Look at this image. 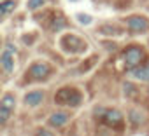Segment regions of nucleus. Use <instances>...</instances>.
Instances as JSON below:
<instances>
[{
	"instance_id": "nucleus-9",
	"label": "nucleus",
	"mask_w": 149,
	"mask_h": 136,
	"mask_svg": "<svg viewBox=\"0 0 149 136\" xmlns=\"http://www.w3.org/2000/svg\"><path fill=\"white\" fill-rule=\"evenodd\" d=\"M0 106L2 108H7V110H14V106H16V98H14V94H11V93H7V94H4V98H2V101H0Z\"/></svg>"
},
{
	"instance_id": "nucleus-3",
	"label": "nucleus",
	"mask_w": 149,
	"mask_h": 136,
	"mask_svg": "<svg viewBox=\"0 0 149 136\" xmlns=\"http://www.w3.org/2000/svg\"><path fill=\"white\" fill-rule=\"evenodd\" d=\"M126 25L133 33H144L149 28V23H147V19L144 16H132V18H128Z\"/></svg>"
},
{
	"instance_id": "nucleus-8",
	"label": "nucleus",
	"mask_w": 149,
	"mask_h": 136,
	"mask_svg": "<svg viewBox=\"0 0 149 136\" xmlns=\"http://www.w3.org/2000/svg\"><path fill=\"white\" fill-rule=\"evenodd\" d=\"M132 77L137 80H142V82H149V65L132 70Z\"/></svg>"
},
{
	"instance_id": "nucleus-6",
	"label": "nucleus",
	"mask_w": 149,
	"mask_h": 136,
	"mask_svg": "<svg viewBox=\"0 0 149 136\" xmlns=\"http://www.w3.org/2000/svg\"><path fill=\"white\" fill-rule=\"evenodd\" d=\"M67 122H68V113H65V112H54L47 119V124L51 127H63Z\"/></svg>"
},
{
	"instance_id": "nucleus-10",
	"label": "nucleus",
	"mask_w": 149,
	"mask_h": 136,
	"mask_svg": "<svg viewBox=\"0 0 149 136\" xmlns=\"http://www.w3.org/2000/svg\"><path fill=\"white\" fill-rule=\"evenodd\" d=\"M121 120H123L121 112H118V110H107V113H105V122L107 124H119Z\"/></svg>"
},
{
	"instance_id": "nucleus-11",
	"label": "nucleus",
	"mask_w": 149,
	"mask_h": 136,
	"mask_svg": "<svg viewBox=\"0 0 149 136\" xmlns=\"http://www.w3.org/2000/svg\"><path fill=\"white\" fill-rule=\"evenodd\" d=\"M14 7H16V2H14V0H4V2L0 4V12L6 16V14H9L11 11H14Z\"/></svg>"
},
{
	"instance_id": "nucleus-12",
	"label": "nucleus",
	"mask_w": 149,
	"mask_h": 136,
	"mask_svg": "<svg viewBox=\"0 0 149 136\" xmlns=\"http://www.w3.org/2000/svg\"><path fill=\"white\" fill-rule=\"evenodd\" d=\"M130 120H132V124L139 126V124L144 122V113H140L139 110H132V112H130Z\"/></svg>"
},
{
	"instance_id": "nucleus-1",
	"label": "nucleus",
	"mask_w": 149,
	"mask_h": 136,
	"mask_svg": "<svg viewBox=\"0 0 149 136\" xmlns=\"http://www.w3.org/2000/svg\"><path fill=\"white\" fill-rule=\"evenodd\" d=\"M123 58H125V65H126L128 68H133V70H135L137 65H140V61H142V58H144V52H142L140 47L132 45V47H128V49L125 51Z\"/></svg>"
},
{
	"instance_id": "nucleus-15",
	"label": "nucleus",
	"mask_w": 149,
	"mask_h": 136,
	"mask_svg": "<svg viewBox=\"0 0 149 136\" xmlns=\"http://www.w3.org/2000/svg\"><path fill=\"white\" fill-rule=\"evenodd\" d=\"M9 115H11V110H7V108H2V106H0V122L6 124V122H7V119H9Z\"/></svg>"
},
{
	"instance_id": "nucleus-13",
	"label": "nucleus",
	"mask_w": 149,
	"mask_h": 136,
	"mask_svg": "<svg viewBox=\"0 0 149 136\" xmlns=\"http://www.w3.org/2000/svg\"><path fill=\"white\" fill-rule=\"evenodd\" d=\"M44 4H46V0H28V9L35 11V9H40Z\"/></svg>"
},
{
	"instance_id": "nucleus-2",
	"label": "nucleus",
	"mask_w": 149,
	"mask_h": 136,
	"mask_svg": "<svg viewBox=\"0 0 149 136\" xmlns=\"http://www.w3.org/2000/svg\"><path fill=\"white\" fill-rule=\"evenodd\" d=\"M58 103H65V105H77L79 101H81V94L76 91V89H70V87H65V89H61L58 94H56V98H54Z\"/></svg>"
},
{
	"instance_id": "nucleus-5",
	"label": "nucleus",
	"mask_w": 149,
	"mask_h": 136,
	"mask_svg": "<svg viewBox=\"0 0 149 136\" xmlns=\"http://www.w3.org/2000/svg\"><path fill=\"white\" fill-rule=\"evenodd\" d=\"M49 72H51V68H49L47 63H35V65L30 66V75H32L33 79H37V80L46 79V77L49 75Z\"/></svg>"
},
{
	"instance_id": "nucleus-7",
	"label": "nucleus",
	"mask_w": 149,
	"mask_h": 136,
	"mask_svg": "<svg viewBox=\"0 0 149 136\" xmlns=\"http://www.w3.org/2000/svg\"><path fill=\"white\" fill-rule=\"evenodd\" d=\"M44 101V93L42 91H30L25 94V105L28 106H37Z\"/></svg>"
},
{
	"instance_id": "nucleus-4",
	"label": "nucleus",
	"mask_w": 149,
	"mask_h": 136,
	"mask_svg": "<svg viewBox=\"0 0 149 136\" xmlns=\"http://www.w3.org/2000/svg\"><path fill=\"white\" fill-rule=\"evenodd\" d=\"M0 63H2V68L6 70V73H13V72H14V52H13V47L7 45V47L2 51Z\"/></svg>"
},
{
	"instance_id": "nucleus-17",
	"label": "nucleus",
	"mask_w": 149,
	"mask_h": 136,
	"mask_svg": "<svg viewBox=\"0 0 149 136\" xmlns=\"http://www.w3.org/2000/svg\"><path fill=\"white\" fill-rule=\"evenodd\" d=\"M63 26H65V21H63L61 18H58V23L54 21V25H53V28H54V30H60V28H63Z\"/></svg>"
},
{
	"instance_id": "nucleus-14",
	"label": "nucleus",
	"mask_w": 149,
	"mask_h": 136,
	"mask_svg": "<svg viewBox=\"0 0 149 136\" xmlns=\"http://www.w3.org/2000/svg\"><path fill=\"white\" fill-rule=\"evenodd\" d=\"M76 18H77V21H79L81 25H90V23L93 21L90 14H83V12H79V14H76Z\"/></svg>"
},
{
	"instance_id": "nucleus-16",
	"label": "nucleus",
	"mask_w": 149,
	"mask_h": 136,
	"mask_svg": "<svg viewBox=\"0 0 149 136\" xmlns=\"http://www.w3.org/2000/svg\"><path fill=\"white\" fill-rule=\"evenodd\" d=\"M37 136H54L49 129H39L37 131Z\"/></svg>"
}]
</instances>
